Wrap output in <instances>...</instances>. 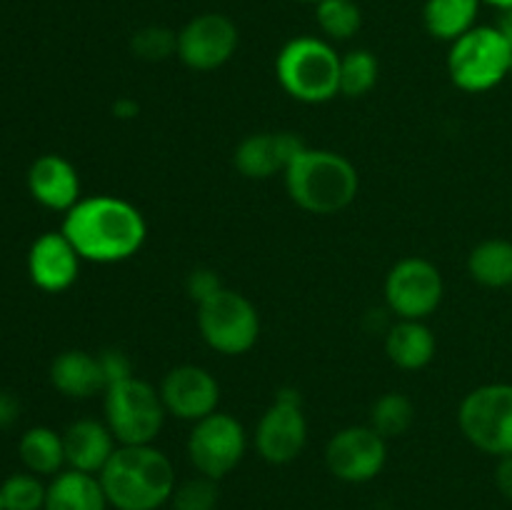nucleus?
I'll return each mask as SVG.
<instances>
[{
  "label": "nucleus",
  "instance_id": "1",
  "mask_svg": "<svg viewBox=\"0 0 512 510\" xmlns=\"http://www.w3.org/2000/svg\"><path fill=\"white\" fill-rule=\"evenodd\" d=\"M60 230L88 263L113 265L140 253L148 223L130 200L118 195H88L65 213Z\"/></svg>",
  "mask_w": 512,
  "mask_h": 510
},
{
  "label": "nucleus",
  "instance_id": "2",
  "mask_svg": "<svg viewBox=\"0 0 512 510\" xmlns=\"http://www.w3.org/2000/svg\"><path fill=\"white\" fill-rule=\"evenodd\" d=\"M98 478L115 510H158L178 485L173 460L155 445H118Z\"/></svg>",
  "mask_w": 512,
  "mask_h": 510
},
{
  "label": "nucleus",
  "instance_id": "3",
  "mask_svg": "<svg viewBox=\"0 0 512 510\" xmlns=\"http://www.w3.org/2000/svg\"><path fill=\"white\" fill-rule=\"evenodd\" d=\"M285 190L300 210L335 215L348 208L360 190L358 168L335 150L305 145L283 173Z\"/></svg>",
  "mask_w": 512,
  "mask_h": 510
},
{
  "label": "nucleus",
  "instance_id": "4",
  "mask_svg": "<svg viewBox=\"0 0 512 510\" xmlns=\"http://www.w3.org/2000/svg\"><path fill=\"white\" fill-rule=\"evenodd\" d=\"M340 58L343 55H338L330 40L298 35L280 48L275 75L293 100L323 105L340 95Z\"/></svg>",
  "mask_w": 512,
  "mask_h": 510
},
{
  "label": "nucleus",
  "instance_id": "5",
  "mask_svg": "<svg viewBox=\"0 0 512 510\" xmlns=\"http://www.w3.org/2000/svg\"><path fill=\"white\" fill-rule=\"evenodd\" d=\"M512 45L498 25H475L450 43L448 75L463 93H488L510 75Z\"/></svg>",
  "mask_w": 512,
  "mask_h": 510
},
{
  "label": "nucleus",
  "instance_id": "6",
  "mask_svg": "<svg viewBox=\"0 0 512 510\" xmlns=\"http://www.w3.org/2000/svg\"><path fill=\"white\" fill-rule=\"evenodd\" d=\"M103 413L118 445H153L168 418L160 390L138 375L105 388Z\"/></svg>",
  "mask_w": 512,
  "mask_h": 510
},
{
  "label": "nucleus",
  "instance_id": "7",
  "mask_svg": "<svg viewBox=\"0 0 512 510\" xmlns=\"http://www.w3.org/2000/svg\"><path fill=\"white\" fill-rule=\"evenodd\" d=\"M460 433L480 453L512 455V385L488 383L470 390L458 408Z\"/></svg>",
  "mask_w": 512,
  "mask_h": 510
},
{
  "label": "nucleus",
  "instance_id": "8",
  "mask_svg": "<svg viewBox=\"0 0 512 510\" xmlns=\"http://www.w3.org/2000/svg\"><path fill=\"white\" fill-rule=\"evenodd\" d=\"M198 330L220 355H243L260 338V315L243 293L220 288L198 305Z\"/></svg>",
  "mask_w": 512,
  "mask_h": 510
},
{
  "label": "nucleus",
  "instance_id": "9",
  "mask_svg": "<svg viewBox=\"0 0 512 510\" xmlns=\"http://www.w3.org/2000/svg\"><path fill=\"white\" fill-rule=\"evenodd\" d=\"M248 433L235 415L215 410L208 418L193 423L188 435V458L195 473L223 480L245 458Z\"/></svg>",
  "mask_w": 512,
  "mask_h": 510
},
{
  "label": "nucleus",
  "instance_id": "10",
  "mask_svg": "<svg viewBox=\"0 0 512 510\" xmlns=\"http://www.w3.org/2000/svg\"><path fill=\"white\" fill-rule=\"evenodd\" d=\"M253 445L270 465H290L303 455L308 445V420L298 390L283 388L275 393V400L255 425Z\"/></svg>",
  "mask_w": 512,
  "mask_h": 510
},
{
  "label": "nucleus",
  "instance_id": "11",
  "mask_svg": "<svg viewBox=\"0 0 512 510\" xmlns=\"http://www.w3.org/2000/svg\"><path fill=\"white\" fill-rule=\"evenodd\" d=\"M443 295V273L418 255L398 260L385 278V303L390 313L403 320L430 318L443 303Z\"/></svg>",
  "mask_w": 512,
  "mask_h": 510
},
{
  "label": "nucleus",
  "instance_id": "12",
  "mask_svg": "<svg viewBox=\"0 0 512 510\" xmlns=\"http://www.w3.org/2000/svg\"><path fill=\"white\" fill-rule=\"evenodd\" d=\"M388 463V440L370 425H348L330 435L325 465L330 475L350 485L370 483Z\"/></svg>",
  "mask_w": 512,
  "mask_h": 510
},
{
  "label": "nucleus",
  "instance_id": "13",
  "mask_svg": "<svg viewBox=\"0 0 512 510\" xmlns=\"http://www.w3.org/2000/svg\"><path fill=\"white\" fill-rule=\"evenodd\" d=\"M238 43V25L228 15L200 13L178 30V58L195 73H210L233 58Z\"/></svg>",
  "mask_w": 512,
  "mask_h": 510
},
{
  "label": "nucleus",
  "instance_id": "14",
  "mask_svg": "<svg viewBox=\"0 0 512 510\" xmlns=\"http://www.w3.org/2000/svg\"><path fill=\"white\" fill-rule=\"evenodd\" d=\"M165 413L185 423H198L218 410L220 385L210 370L200 365H175L160 383Z\"/></svg>",
  "mask_w": 512,
  "mask_h": 510
},
{
  "label": "nucleus",
  "instance_id": "15",
  "mask_svg": "<svg viewBox=\"0 0 512 510\" xmlns=\"http://www.w3.org/2000/svg\"><path fill=\"white\" fill-rule=\"evenodd\" d=\"M80 263L83 258L63 230L38 235L28 250V275L43 293H63L73 288L80 275Z\"/></svg>",
  "mask_w": 512,
  "mask_h": 510
},
{
  "label": "nucleus",
  "instance_id": "16",
  "mask_svg": "<svg viewBox=\"0 0 512 510\" xmlns=\"http://www.w3.org/2000/svg\"><path fill=\"white\" fill-rule=\"evenodd\" d=\"M305 145L308 143L290 130H278V133L263 130L240 140L233 153V165L245 178L270 180L278 173H285Z\"/></svg>",
  "mask_w": 512,
  "mask_h": 510
},
{
  "label": "nucleus",
  "instance_id": "17",
  "mask_svg": "<svg viewBox=\"0 0 512 510\" xmlns=\"http://www.w3.org/2000/svg\"><path fill=\"white\" fill-rule=\"evenodd\" d=\"M28 190L33 200L55 213H68L80 195V175L68 158L58 153H45L28 168Z\"/></svg>",
  "mask_w": 512,
  "mask_h": 510
},
{
  "label": "nucleus",
  "instance_id": "18",
  "mask_svg": "<svg viewBox=\"0 0 512 510\" xmlns=\"http://www.w3.org/2000/svg\"><path fill=\"white\" fill-rule=\"evenodd\" d=\"M65 445V468L80 470V473L100 475L108 465L113 453L118 450V440L110 433L105 420L80 418L63 430Z\"/></svg>",
  "mask_w": 512,
  "mask_h": 510
},
{
  "label": "nucleus",
  "instance_id": "19",
  "mask_svg": "<svg viewBox=\"0 0 512 510\" xmlns=\"http://www.w3.org/2000/svg\"><path fill=\"white\" fill-rule=\"evenodd\" d=\"M50 383L70 400H90L105 393V378L98 355L88 350H63L50 363Z\"/></svg>",
  "mask_w": 512,
  "mask_h": 510
},
{
  "label": "nucleus",
  "instance_id": "20",
  "mask_svg": "<svg viewBox=\"0 0 512 510\" xmlns=\"http://www.w3.org/2000/svg\"><path fill=\"white\" fill-rule=\"evenodd\" d=\"M435 350L438 343L425 320L398 318V323L390 325L385 333V353L400 370H423L433 363Z\"/></svg>",
  "mask_w": 512,
  "mask_h": 510
},
{
  "label": "nucleus",
  "instance_id": "21",
  "mask_svg": "<svg viewBox=\"0 0 512 510\" xmlns=\"http://www.w3.org/2000/svg\"><path fill=\"white\" fill-rule=\"evenodd\" d=\"M108 495L98 475L65 468L53 475L45 495V510H108Z\"/></svg>",
  "mask_w": 512,
  "mask_h": 510
},
{
  "label": "nucleus",
  "instance_id": "22",
  "mask_svg": "<svg viewBox=\"0 0 512 510\" xmlns=\"http://www.w3.org/2000/svg\"><path fill=\"white\" fill-rule=\"evenodd\" d=\"M18 458L28 473L53 478L60 470H65L63 433L48 428V425L28 428L18 440Z\"/></svg>",
  "mask_w": 512,
  "mask_h": 510
},
{
  "label": "nucleus",
  "instance_id": "23",
  "mask_svg": "<svg viewBox=\"0 0 512 510\" xmlns=\"http://www.w3.org/2000/svg\"><path fill=\"white\" fill-rule=\"evenodd\" d=\"M483 0H425L423 23L435 40L453 43L478 25Z\"/></svg>",
  "mask_w": 512,
  "mask_h": 510
},
{
  "label": "nucleus",
  "instance_id": "24",
  "mask_svg": "<svg viewBox=\"0 0 512 510\" xmlns=\"http://www.w3.org/2000/svg\"><path fill=\"white\" fill-rule=\"evenodd\" d=\"M468 273L485 288L512 285V243L505 238H488L475 245L468 255Z\"/></svg>",
  "mask_w": 512,
  "mask_h": 510
},
{
  "label": "nucleus",
  "instance_id": "25",
  "mask_svg": "<svg viewBox=\"0 0 512 510\" xmlns=\"http://www.w3.org/2000/svg\"><path fill=\"white\" fill-rule=\"evenodd\" d=\"M415 423V405L405 393H385L370 408V428L378 430L385 440L400 438Z\"/></svg>",
  "mask_w": 512,
  "mask_h": 510
},
{
  "label": "nucleus",
  "instance_id": "26",
  "mask_svg": "<svg viewBox=\"0 0 512 510\" xmlns=\"http://www.w3.org/2000/svg\"><path fill=\"white\" fill-rule=\"evenodd\" d=\"M315 20L328 40H350L363 28V10L355 0H320L315 3Z\"/></svg>",
  "mask_w": 512,
  "mask_h": 510
},
{
  "label": "nucleus",
  "instance_id": "27",
  "mask_svg": "<svg viewBox=\"0 0 512 510\" xmlns=\"http://www.w3.org/2000/svg\"><path fill=\"white\" fill-rule=\"evenodd\" d=\"M380 65L370 50H350L340 58V95L345 98H363L378 85Z\"/></svg>",
  "mask_w": 512,
  "mask_h": 510
},
{
  "label": "nucleus",
  "instance_id": "28",
  "mask_svg": "<svg viewBox=\"0 0 512 510\" xmlns=\"http://www.w3.org/2000/svg\"><path fill=\"white\" fill-rule=\"evenodd\" d=\"M48 485L35 473H13L0 483V498L5 510H45Z\"/></svg>",
  "mask_w": 512,
  "mask_h": 510
},
{
  "label": "nucleus",
  "instance_id": "29",
  "mask_svg": "<svg viewBox=\"0 0 512 510\" xmlns=\"http://www.w3.org/2000/svg\"><path fill=\"white\" fill-rule=\"evenodd\" d=\"M130 53L145 63H163L178 55V33L168 25H145L130 35Z\"/></svg>",
  "mask_w": 512,
  "mask_h": 510
},
{
  "label": "nucleus",
  "instance_id": "30",
  "mask_svg": "<svg viewBox=\"0 0 512 510\" xmlns=\"http://www.w3.org/2000/svg\"><path fill=\"white\" fill-rule=\"evenodd\" d=\"M218 500V480L198 473L175 485L170 505H173V510H215L218 508Z\"/></svg>",
  "mask_w": 512,
  "mask_h": 510
},
{
  "label": "nucleus",
  "instance_id": "31",
  "mask_svg": "<svg viewBox=\"0 0 512 510\" xmlns=\"http://www.w3.org/2000/svg\"><path fill=\"white\" fill-rule=\"evenodd\" d=\"M100 360V370H103L105 378V388L113 383H120V380L133 378V363H130L128 355L118 348H108L103 353H98Z\"/></svg>",
  "mask_w": 512,
  "mask_h": 510
},
{
  "label": "nucleus",
  "instance_id": "32",
  "mask_svg": "<svg viewBox=\"0 0 512 510\" xmlns=\"http://www.w3.org/2000/svg\"><path fill=\"white\" fill-rule=\"evenodd\" d=\"M185 288H188V295L195 300V305H200L203 300H208L210 295L218 293L220 288H225V285H223V280L218 278V273H215V270L198 268L188 275V283H185Z\"/></svg>",
  "mask_w": 512,
  "mask_h": 510
},
{
  "label": "nucleus",
  "instance_id": "33",
  "mask_svg": "<svg viewBox=\"0 0 512 510\" xmlns=\"http://www.w3.org/2000/svg\"><path fill=\"white\" fill-rule=\"evenodd\" d=\"M495 485L505 498L512 500V455L498 458V468H495Z\"/></svg>",
  "mask_w": 512,
  "mask_h": 510
},
{
  "label": "nucleus",
  "instance_id": "34",
  "mask_svg": "<svg viewBox=\"0 0 512 510\" xmlns=\"http://www.w3.org/2000/svg\"><path fill=\"white\" fill-rule=\"evenodd\" d=\"M113 113H115V118L130 120V118H135V115L140 113V105L135 103L133 98H120L118 103L113 105Z\"/></svg>",
  "mask_w": 512,
  "mask_h": 510
},
{
  "label": "nucleus",
  "instance_id": "35",
  "mask_svg": "<svg viewBox=\"0 0 512 510\" xmlns=\"http://www.w3.org/2000/svg\"><path fill=\"white\" fill-rule=\"evenodd\" d=\"M498 30L505 35V38H508V43L512 45V8L503 10V15H500V20H498Z\"/></svg>",
  "mask_w": 512,
  "mask_h": 510
},
{
  "label": "nucleus",
  "instance_id": "36",
  "mask_svg": "<svg viewBox=\"0 0 512 510\" xmlns=\"http://www.w3.org/2000/svg\"><path fill=\"white\" fill-rule=\"evenodd\" d=\"M483 3L495 5V8H500V10H510L512 8V0H483Z\"/></svg>",
  "mask_w": 512,
  "mask_h": 510
},
{
  "label": "nucleus",
  "instance_id": "37",
  "mask_svg": "<svg viewBox=\"0 0 512 510\" xmlns=\"http://www.w3.org/2000/svg\"><path fill=\"white\" fill-rule=\"evenodd\" d=\"M298 3H313L315 5V3H320V0H298Z\"/></svg>",
  "mask_w": 512,
  "mask_h": 510
},
{
  "label": "nucleus",
  "instance_id": "38",
  "mask_svg": "<svg viewBox=\"0 0 512 510\" xmlns=\"http://www.w3.org/2000/svg\"><path fill=\"white\" fill-rule=\"evenodd\" d=\"M0 510H5V508H3V498H0Z\"/></svg>",
  "mask_w": 512,
  "mask_h": 510
},
{
  "label": "nucleus",
  "instance_id": "39",
  "mask_svg": "<svg viewBox=\"0 0 512 510\" xmlns=\"http://www.w3.org/2000/svg\"><path fill=\"white\" fill-rule=\"evenodd\" d=\"M510 75H512V63H510Z\"/></svg>",
  "mask_w": 512,
  "mask_h": 510
},
{
  "label": "nucleus",
  "instance_id": "40",
  "mask_svg": "<svg viewBox=\"0 0 512 510\" xmlns=\"http://www.w3.org/2000/svg\"><path fill=\"white\" fill-rule=\"evenodd\" d=\"M510 290H512V285H510Z\"/></svg>",
  "mask_w": 512,
  "mask_h": 510
}]
</instances>
